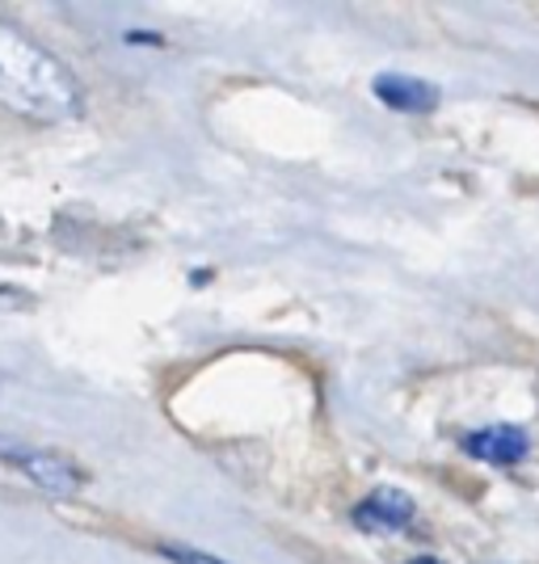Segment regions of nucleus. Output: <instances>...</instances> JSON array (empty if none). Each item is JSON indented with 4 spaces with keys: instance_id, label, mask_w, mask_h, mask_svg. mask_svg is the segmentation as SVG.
Returning a JSON list of instances; mask_svg holds the SVG:
<instances>
[{
    "instance_id": "423d86ee",
    "label": "nucleus",
    "mask_w": 539,
    "mask_h": 564,
    "mask_svg": "<svg viewBox=\"0 0 539 564\" xmlns=\"http://www.w3.org/2000/svg\"><path fill=\"white\" fill-rule=\"evenodd\" d=\"M161 556L173 564H228L219 556H207V552H194V547H161Z\"/></svg>"
},
{
    "instance_id": "39448f33",
    "label": "nucleus",
    "mask_w": 539,
    "mask_h": 564,
    "mask_svg": "<svg viewBox=\"0 0 539 564\" xmlns=\"http://www.w3.org/2000/svg\"><path fill=\"white\" fill-rule=\"evenodd\" d=\"M413 514H418L413 497L392 489V485H384V489H376L363 506H354V522H358L363 531H405Z\"/></svg>"
},
{
    "instance_id": "20e7f679",
    "label": "nucleus",
    "mask_w": 539,
    "mask_h": 564,
    "mask_svg": "<svg viewBox=\"0 0 539 564\" xmlns=\"http://www.w3.org/2000/svg\"><path fill=\"white\" fill-rule=\"evenodd\" d=\"M464 451L476 455L481 464L506 468V464H518V459L531 451V438H527V430H518V425H485V430H476V434L464 438Z\"/></svg>"
},
{
    "instance_id": "f257e3e1",
    "label": "nucleus",
    "mask_w": 539,
    "mask_h": 564,
    "mask_svg": "<svg viewBox=\"0 0 539 564\" xmlns=\"http://www.w3.org/2000/svg\"><path fill=\"white\" fill-rule=\"evenodd\" d=\"M0 110L39 127L72 122L85 110L80 80L68 72V64L55 59L34 34H25L4 13H0Z\"/></svg>"
},
{
    "instance_id": "7ed1b4c3",
    "label": "nucleus",
    "mask_w": 539,
    "mask_h": 564,
    "mask_svg": "<svg viewBox=\"0 0 539 564\" xmlns=\"http://www.w3.org/2000/svg\"><path fill=\"white\" fill-rule=\"evenodd\" d=\"M371 94L388 106V110H400V115H430L439 106V89L430 80H418V76H405V72H384L376 76Z\"/></svg>"
},
{
    "instance_id": "0eeeda50",
    "label": "nucleus",
    "mask_w": 539,
    "mask_h": 564,
    "mask_svg": "<svg viewBox=\"0 0 539 564\" xmlns=\"http://www.w3.org/2000/svg\"><path fill=\"white\" fill-rule=\"evenodd\" d=\"M409 564H446V561H434V556H418V561H409Z\"/></svg>"
},
{
    "instance_id": "f03ea898",
    "label": "nucleus",
    "mask_w": 539,
    "mask_h": 564,
    "mask_svg": "<svg viewBox=\"0 0 539 564\" xmlns=\"http://www.w3.org/2000/svg\"><path fill=\"white\" fill-rule=\"evenodd\" d=\"M0 464L22 468L39 489H47L55 497H72L85 485V471L76 468L72 459L55 455V451L30 447V443H13V438H0Z\"/></svg>"
}]
</instances>
